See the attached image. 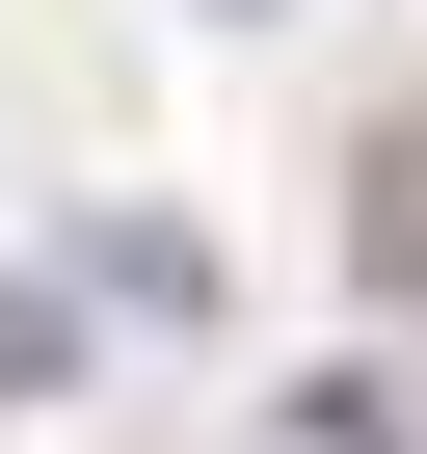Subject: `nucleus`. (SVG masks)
Returning <instances> with one entry per match:
<instances>
[{"label": "nucleus", "instance_id": "obj_1", "mask_svg": "<svg viewBox=\"0 0 427 454\" xmlns=\"http://www.w3.org/2000/svg\"><path fill=\"white\" fill-rule=\"evenodd\" d=\"M347 241H374V294L427 268V134H374V187H347Z\"/></svg>", "mask_w": 427, "mask_h": 454}, {"label": "nucleus", "instance_id": "obj_2", "mask_svg": "<svg viewBox=\"0 0 427 454\" xmlns=\"http://www.w3.org/2000/svg\"><path fill=\"white\" fill-rule=\"evenodd\" d=\"M54 348H81V321H54V294H0V401H27V374H54Z\"/></svg>", "mask_w": 427, "mask_h": 454}]
</instances>
